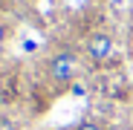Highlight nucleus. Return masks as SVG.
<instances>
[{
    "label": "nucleus",
    "mask_w": 133,
    "mask_h": 130,
    "mask_svg": "<svg viewBox=\"0 0 133 130\" xmlns=\"http://www.w3.org/2000/svg\"><path fill=\"white\" fill-rule=\"evenodd\" d=\"M78 70H81V61H78V52H72V49H55L46 58V67H43L46 81L55 90L72 87V81L78 78Z\"/></svg>",
    "instance_id": "obj_1"
},
{
    "label": "nucleus",
    "mask_w": 133,
    "mask_h": 130,
    "mask_svg": "<svg viewBox=\"0 0 133 130\" xmlns=\"http://www.w3.org/2000/svg\"><path fill=\"white\" fill-rule=\"evenodd\" d=\"M84 52H87V58H90V64L104 67V64L113 58V52H116L113 35H107V32H93L90 38H87V43H84Z\"/></svg>",
    "instance_id": "obj_2"
},
{
    "label": "nucleus",
    "mask_w": 133,
    "mask_h": 130,
    "mask_svg": "<svg viewBox=\"0 0 133 130\" xmlns=\"http://www.w3.org/2000/svg\"><path fill=\"white\" fill-rule=\"evenodd\" d=\"M72 130H104V124H101V121H93V119H84V121H78Z\"/></svg>",
    "instance_id": "obj_3"
},
{
    "label": "nucleus",
    "mask_w": 133,
    "mask_h": 130,
    "mask_svg": "<svg viewBox=\"0 0 133 130\" xmlns=\"http://www.w3.org/2000/svg\"><path fill=\"white\" fill-rule=\"evenodd\" d=\"M0 130H17V121L9 116H0Z\"/></svg>",
    "instance_id": "obj_4"
},
{
    "label": "nucleus",
    "mask_w": 133,
    "mask_h": 130,
    "mask_svg": "<svg viewBox=\"0 0 133 130\" xmlns=\"http://www.w3.org/2000/svg\"><path fill=\"white\" fill-rule=\"evenodd\" d=\"M6 38H9V26L3 23V20H0V46L6 43Z\"/></svg>",
    "instance_id": "obj_5"
}]
</instances>
